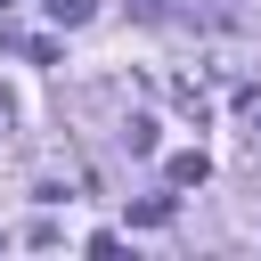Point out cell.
Segmentation results:
<instances>
[{
	"mask_svg": "<svg viewBox=\"0 0 261 261\" xmlns=\"http://www.w3.org/2000/svg\"><path fill=\"white\" fill-rule=\"evenodd\" d=\"M212 179V163H204V147H188V155H171V188H204Z\"/></svg>",
	"mask_w": 261,
	"mask_h": 261,
	"instance_id": "6da1fadb",
	"label": "cell"
},
{
	"mask_svg": "<svg viewBox=\"0 0 261 261\" xmlns=\"http://www.w3.org/2000/svg\"><path fill=\"white\" fill-rule=\"evenodd\" d=\"M41 8H49V16H57V24H65V33H73V24H90V16H98V0H41Z\"/></svg>",
	"mask_w": 261,
	"mask_h": 261,
	"instance_id": "7a4b0ae2",
	"label": "cell"
},
{
	"mask_svg": "<svg viewBox=\"0 0 261 261\" xmlns=\"http://www.w3.org/2000/svg\"><path fill=\"white\" fill-rule=\"evenodd\" d=\"M122 147H130V155H155V122L130 114V122H122Z\"/></svg>",
	"mask_w": 261,
	"mask_h": 261,
	"instance_id": "3957f363",
	"label": "cell"
},
{
	"mask_svg": "<svg viewBox=\"0 0 261 261\" xmlns=\"http://www.w3.org/2000/svg\"><path fill=\"white\" fill-rule=\"evenodd\" d=\"M130 220H139V228H163V220H171V196H139Z\"/></svg>",
	"mask_w": 261,
	"mask_h": 261,
	"instance_id": "277c9868",
	"label": "cell"
},
{
	"mask_svg": "<svg viewBox=\"0 0 261 261\" xmlns=\"http://www.w3.org/2000/svg\"><path fill=\"white\" fill-rule=\"evenodd\" d=\"M0 130H8V90H0Z\"/></svg>",
	"mask_w": 261,
	"mask_h": 261,
	"instance_id": "5b68a950",
	"label": "cell"
},
{
	"mask_svg": "<svg viewBox=\"0 0 261 261\" xmlns=\"http://www.w3.org/2000/svg\"><path fill=\"white\" fill-rule=\"evenodd\" d=\"M253 139H261V114H253Z\"/></svg>",
	"mask_w": 261,
	"mask_h": 261,
	"instance_id": "8992f818",
	"label": "cell"
},
{
	"mask_svg": "<svg viewBox=\"0 0 261 261\" xmlns=\"http://www.w3.org/2000/svg\"><path fill=\"white\" fill-rule=\"evenodd\" d=\"M0 8H8V0H0Z\"/></svg>",
	"mask_w": 261,
	"mask_h": 261,
	"instance_id": "52a82bcc",
	"label": "cell"
}]
</instances>
